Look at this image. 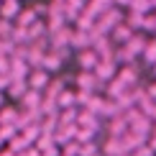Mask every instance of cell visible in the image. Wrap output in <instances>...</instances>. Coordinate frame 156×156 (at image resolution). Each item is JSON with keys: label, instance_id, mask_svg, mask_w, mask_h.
Returning a JSON list of instances; mask_svg holds the SVG:
<instances>
[{"label": "cell", "instance_id": "obj_1", "mask_svg": "<svg viewBox=\"0 0 156 156\" xmlns=\"http://www.w3.org/2000/svg\"><path fill=\"white\" fill-rule=\"evenodd\" d=\"M113 74H115V62H113V59H102L100 67L95 69V77H97V80H110Z\"/></svg>", "mask_w": 156, "mask_h": 156}, {"label": "cell", "instance_id": "obj_2", "mask_svg": "<svg viewBox=\"0 0 156 156\" xmlns=\"http://www.w3.org/2000/svg\"><path fill=\"white\" fill-rule=\"evenodd\" d=\"M113 38H115V41H118V44H128V41H131V38H133V31L128 28V26L118 23V26H115V31H113Z\"/></svg>", "mask_w": 156, "mask_h": 156}, {"label": "cell", "instance_id": "obj_3", "mask_svg": "<svg viewBox=\"0 0 156 156\" xmlns=\"http://www.w3.org/2000/svg\"><path fill=\"white\" fill-rule=\"evenodd\" d=\"M46 82H49V77H46V69H41V72H36L34 77H31L28 87H31V90H41V84H46Z\"/></svg>", "mask_w": 156, "mask_h": 156}, {"label": "cell", "instance_id": "obj_4", "mask_svg": "<svg viewBox=\"0 0 156 156\" xmlns=\"http://www.w3.org/2000/svg\"><path fill=\"white\" fill-rule=\"evenodd\" d=\"M80 151H82V146H80V144H74V141L64 146V156H80Z\"/></svg>", "mask_w": 156, "mask_h": 156}, {"label": "cell", "instance_id": "obj_5", "mask_svg": "<svg viewBox=\"0 0 156 156\" xmlns=\"http://www.w3.org/2000/svg\"><path fill=\"white\" fill-rule=\"evenodd\" d=\"M13 13H18V3H16V0L3 3V16H13Z\"/></svg>", "mask_w": 156, "mask_h": 156}, {"label": "cell", "instance_id": "obj_6", "mask_svg": "<svg viewBox=\"0 0 156 156\" xmlns=\"http://www.w3.org/2000/svg\"><path fill=\"white\" fill-rule=\"evenodd\" d=\"M0 77H10V59L0 56Z\"/></svg>", "mask_w": 156, "mask_h": 156}, {"label": "cell", "instance_id": "obj_7", "mask_svg": "<svg viewBox=\"0 0 156 156\" xmlns=\"http://www.w3.org/2000/svg\"><path fill=\"white\" fill-rule=\"evenodd\" d=\"M92 136H95V131H92V128H82V131L77 133V138H80V141H90Z\"/></svg>", "mask_w": 156, "mask_h": 156}, {"label": "cell", "instance_id": "obj_8", "mask_svg": "<svg viewBox=\"0 0 156 156\" xmlns=\"http://www.w3.org/2000/svg\"><path fill=\"white\" fill-rule=\"evenodd\" d=\"M74 102V95L72 92H62V97H59V105L64 108V105H72Z\"/></svg>", "mask_w": 156, "mask_h": 156}, {"label": "cell", "instance_id": "obj_9", "mask_svg": "<svg viewBox=\"0 0 156 156\" xmlns=\"http://www.w3.org/2000/svg\"><path fill=\"white\" fill-rule=\"evenodd\" d=\"M146 59H148V62H151V64H156V41H154V44H151V46H148V49H146Z\"/></svg>", "mask_w": 156, "mask_h": 156}, {"label": "cell", "instance_id": "obj_10", "mask_svg": "<svg viewBox=\"0 0 156 156\" xmlns=\"http://www.w3.org/2000/svg\"><path fill=\"white\" fill-rule=\"evenodd\" d=\"M13 133H16V126H3V131H0V138H13Z\"/></svg>", "mask_w": 156, "mask_h": 156}, {"label": "cell", "instance_id": "obj_11", "mask_svg": "<svg viewBox=\"0 0 156 156\" xmlns=\"http://www.w3.org/2000/svg\"><path fill=\"white\" fill-rule=\"evenodd\" d=\"M80 156H95V146L92 144H84L82 151H80Z\"/></svg>", "mask_w": 156, "mask_h": 156}, {"label": "cell", "instance_id": "obj_12", "mask_svg": "<svg viewBox=\"0 0 156 156\" xmlns=\"http://www.w3.org/2000/svg\"><path fill=\"white\" fill-rule=\"evenodd\" d=\"M115 3H118V5H123V3H131V5H133V0H115Z\"/></svg>", "mask_w": 156, "mask_h": 156}, {"label": "cell", "instance_id": "obj_13", "mask_svg": "<svg viewBox=\"0 0 156 156\" xmlns=\"http://www.w3.org/2000/svg\"><path fill=\"white\" fill-rule=\"evenodd\" d=\"M0 156H13V151H10V148H8V151H3V154H0Z\"/></svg>", "mask_w": 156, "mask_h": 156}]
</instances>
